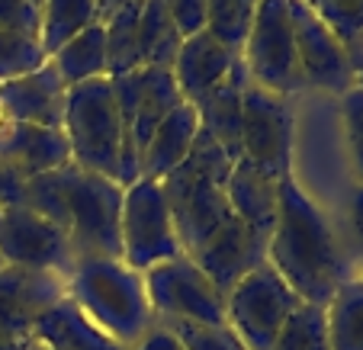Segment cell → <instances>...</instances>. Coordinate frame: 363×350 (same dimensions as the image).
Listing matches in <instances>:
<instances>
[{
  "instance_id": "20",
  "label": "cell",
  "mask_w": 363,
  "mask_h": 350,
  "mask_svg": "<svg viewBox=\"0 0 363 350\" xmlns=\"http://www.w3.org/2000/svg\"><path fill=\"white\" fill-rule=\"evenodd\" d=\"M245 87H247V71L245 64L232 68V74L213 87L209 94H203L196 100V116H199V129L206 135H213L216 142L225 148V154L232 161L241 158V110H245Z\"/></svg>"
},
{
  "instance_id": "25",
  "label": "cell",
  "mask_w": 363,
  "mask_h": 350,
  "mask_svg": "<svg viewBox=\"0 0 363 350\" xmlns=\"http://www.w3.org/2000/svg\"><path fill=\"white\" fill-rule=\"evenodd\" d=\"M94 23H100L96 0H42L39 39H42L45 55L52 58L65 42L74 39L84 29H90Z\"/></svg>"
},
{
  "instance_id": "44",
  "label": "cell",
  "mask_w": 363,
  "mask_h": 350,
  "mask_svg": "<svg viewBox=\"0 0 363 350\" xmlns=\"http://www.w3.org/2000/svg\"><path fill=\"white\" fill-rule=\"evenodd\" d=\"M363 264V261H360ZM354 276H360V280H363V267H360V273H354Z\"/></svg>"
},
{
  "instance_id": "42",
  "label": "cell",
  "mask_w": 363,
  "mask_h": 350,
  "mask_svg": "<svg viewBox=\"0 0 363 350\" xmlns=\"http://www.w3.org/2000/svg\"><path fill=\"white\" fill-rule=\"evenodd\" d=\"M26 350H48V347H42L39 341H29V347H26Z\"/></svg>"
},
{
  "instance_id": "7",
  "label": "cell",
  "mask_w": 363,
  "mask_h": 350,
  "mask_svg": "<svg viewBox=\"0 0 363 350\" xmlns=\"http://www.w3.org/2000/svg\"><path fill=\"white\" fill-rule=\"evenodd\" d=\"M241 64L257 87L280 96L306 90L296 55V35L289 20V0H257L251 33L241 45Z\"/></svg>"
},
{
  "instance_id": "11",
  "label": "cell",
  "mask_w": 363,
  "mask_h": 350,
  "mask_svg": "<svg viewBox=\"0 0 363 350\" xmlns=\"http://www.w3.org/2000/svg\"><path fill=\"white\" fill-rule=\"evenodd\" d=\"M296 116L289 96L270 94L247 77L245 110H241V158L283 180L293 174Z\"/></svg>"
},
{
  "instance_id": "39",
  "label": "cell",
  "mask_w": 363,
  "mask_h": 350,
  "mask_svg": "<svg viewBox=\"0 0 363 350\" xmlns=\"http://www.w3.org/2000/svg\"><path fill=\"white\" fill-rule=\"evenodd\" d=\"M29 341H33L29 334H20V331L0 324V350H26Z\"/></svg>"
},
{
  "instance_id": "31",
  "label": "cell",
  "mask_w": 363,
  "mask_h": 350,
  "mask_svg": "<svg viewBox=\"0 0 363 350\" xmlns=\"http://www.w3.org/2000/svg\"><path fill=\"white\" fill-rule=\"evenodd\" d=\"M254 13H257V0H209L206 29L241 55V45L251 33Z\"/></svg>"
},
{
  "instance_id": "1",
  "label": "cell",
  "mask_w": 363,
  "mask_h": 350,
  "mask_svg": "<svg viewBox=\"0 0 363 350\" xmlns=\"http://www.w3.org/2000/svg\"><path fill=\"white\" fill-rule=\"evenodd\" d=\"M267 264L302 303L322 309L335 299L341 283L354 276L322 206L302 190L293 174L280 180V209L267 241Z\"/></svg>"
},
{
  "instance_id": "17",
  "label": "cell",
  "mask_w": 363,
  "mask_h": 350,
  "mask_svg": "<svg viewBox=\"0 0 363 350\" xmlns=\"http://www.w3.org/2000/svg\"><path fill=\"white\" fill-rule=\"evenodd\" d=\"M65 295V280L58 273L4 267L0 270V324L33 337V322Z\"/></svg>"
},
{
  "instance_id": "33",
  "label": "cell",
  "mask_w": 363,
  "mask_h": 350,
  "mask_svg": "<svg viewBox=\"0 0 363 350\" xmlns=\"http://www.w3.org/2000/svg\"><path fill=\"white\" fill-rule=\"evenodd\" d=\"M341 123L354 177L357 184H363V87H350L341 96Z\"/></svg>"
},
{
  "instance_id": "34",
  "label": "cell",
  "mask_w": 363,
  "mask_h": 350,
  "mask_svg": "<svg viewBox=\"0 0 363 350\" xmlns=\"http://www.w3.org/2000/svg\"><path fill=\"white\" fill-rule=\"evenodd\" d=\"M171 13V20L177 23L180 35H193L206 29V16H209V0H161Z\"/></svg>"
},
{
  "instance_id": "18",
  "label": "cell",
  "mask_w": 363,
  "mask_h": 350,
  "mask_svg": "<svg viewBox=\"0 0 363 350\" xmlns=\"http://www.w3.org/2000/svg\"><path fill=\"white\" fill-rule=\"evenodd\" d=\"M225 196L235 219L245 222L257 238L270 241L277 209H280V180L270 177L257 164H251L247 158H238L232 174H228Z\"/></svg>"
},
{
  "instance_id": "24",
  "label": "cell",
  "mask_w": 363,
  "mask_h": 350,
  "mask_svg": "<svg viewBox=\"0 0 363 350\" xmlns=\"http://www.w3.org/2000/svg\"><path fill=\"white\" fill-rule=\"evenodd\" d=\"M138 45H142V64L145 68H171L177 58L184 35L177 23L171 20L167 7L161 0H142L138 13Z\"/></svg>"
},
{
  "instance_id": "37",
  "label": "cell",
  "mask_w": 363,
  "mask_h": 350,
  "mask_svg": "<svg viewBox=\"0 0 363 350\" xmlns=\"http://www.w3.org/2000/svg\"><path fill=\"white\" fill-rule=\"evenodd\" d=\"M129 350H184V344H180V337L174 334L167 324L155 322Z\"/></svg>"
},
{
  "instance_id": "45",
  "label": "cell",
  "mask_w": 363,
  "mask_h": 350,
  "mask_svg": "<svg viewBox=\"0 0 363 350\" xmlns=\"http://www.w3.org/2000/svg\"><path fill=\"white\" fill-rule=\"evenodd\" d=\"M0 125H4V119H0Z\"/></svg>"
},
{
  "instance_id": "43",
  "label": "cell",
  "mask_w": 363,
  "mask_h": 350,
  "mask_svg": "<svg viewBox=\"0 0 363 350\" xmlns=\"http://www.w3.org/2000/svg\"><path fill=\"white\" fill-rule=\"evenodd\" d=\"M33 4H35V7H39V10H42V0H33Z\"/></svg>"
},
{
  "instance_id": "3",
  "label": "cell",
  "mask_w": 363,
  "mask_h": 350,
  "mask_svg": "<svg viewBox=\"0 0 363 350\" xmlns=\"http://www.w3.org/2000/svg\"><path fill=\"white\" fill-rule=\"evenodd\" d=\"M232 167L235 161L225 154V148L199 129L190 158L161 180L184 254H196L199 247L232 219V206H228L225 196Z\"/></svg>"
},
{
  "instance_id": "32",
  "label": "cell",
  "mask_w": 363,
  "mask_h": 350,
  "mask_svg": "<svg viewBox=\"0 0 363 350\" xmlns=\"http://www.w3.org/2000/svg\"><path fill=\"white\" fill-rule=\"evenodd\" d=\"M167 328L180 337L184 350H247L228 324H186V322H177V324H167Z\"/></svg>"
},
{
  "instance_id": "22",
  "label": "cell",
  "mask_w": 363,
  "mask_h": 350,
  "mask_svg": "<svg viewBox=\"0 0 363 350\" xmlns=\"http://www.w3.org/2000/svg\"><path fill=\"white\" fill-rule=\"evenodd\" d=\"M199 135V116L193 103H180L167 113V119L151 135L148 148L142 154V177L164 180L171 171H177L193 152V142Z\"/></svg>"
},
{
  "instance_id": "16",
  "label": "cell",
  "mask_w": 363,
  "mask_h": 350,
  "mask_svg": "<svg viewBox=\"0 0 363 350\" xmlns=\"http://www.w3.org/2000/svg\"><path fill=\"white\" fill-rule=\"evenodd\" d=\"M238 58H241L238 52H232L225 42H219L209 29L186 35L177 58L171 64V74L177 81L180 96H184L186 103H196L199 96L209 94L213 87H219L232 74Z\"/></svg>"
},
{
  "instance_id": "9",
  "label": "cell",
  "mask_w": 363,
  "mask_h": 350,
  "mask_svg": "<svg viewBox=\"0 0 363 350\" xmlns=\"http://www.w3.org/2000/svg\"><path fill=\"white\" fill-rule=\"evenodd\" d=\"M145 293L155 318L164 324H225V293L199 270L193 257L180 254L145 270Z\"/></svg>"
},
{
  "instance_id": "29",
  "label": "cell",
  "mask_w": 363,
  "mask_h": 350,
  "mask_svg": "<svg viewBox=\"0 0 363 350\" xmlns=\"http://www.w3.org/2000/svg\"><path fill=\"white\" fill-rule=\"evenodd\" d=\"M48 62L39 33L23 29H0V84L33 74Z\"/></svg>"
},
{
  "instance_id": "13",
  "label": "cell",
  "mask_w": 363,
  "mask_h": 350,
  "mask_svg": "<svg viewBox=\"0 0 363 350\" xmlns=\"http://www.w3.org/2000/svg\"><path fill=\"white\" fill-rule=\"evenodd\" d=\"M289 20L296 35V55H299L302 81L308 90L344 96L357 84L354 62L344 42L335 35V29L322 20L302 0H289Z\"/></svg>"
},
{
  "instance_id": "30",
  "label": "cell",
  "mask_w": 363,
  "mask_h": 350,
  "mask_svg": "<svg viewBox=\"0 0 363 350\" xmlns=\"http://www.w3.org/2000/svg\"><path fill=\"white\" fill-rule=\"evenodd\" d=\"M306 7H312L344 42L350 52V62L363 58V0H302Z\"/></svg>"
},
{
  "instance_id": "21",
  "label": "cell",
  "mask_w": 363,
  "mask_h": 350,
  "mask_svg": "<svg viewBox=\"0 0 363 350\" xmlns=\"http://www.w3.org/2000/svg\"><path fill=\"white\" fill-rule=\"evenodd\" d=\"M33 341L48 350H129L113 341L106 331H100L68 295L52 303L33 322Z\"/></svg>"
},
{
  "instance_id": "6",
  "label": "cell",
  "mask_w": 363,
  "mask_h": 350,
  "mask_svg": "<svg viewBox=\"0 0 363 350\" xmlns=\"http://www.w3.org/2000/svg\"><path fill=\"white\" fill-rule=\"evenodd\" d=\"M116 106L123 113L125 145L123 164H119V184L132 186L142 177V154L148 148L151 135L167 119L174 106L184 103L171 68H138L132 74L110 77Z\"/></svg>"
},
{
  "instance_id": "4",
  "label": "cell",
  "mask_w": 363,
  "mask_h": 350,
  "mask_svg": "<svg viewBox=\"0 0 363 350\" xmlns=\"http://www.w3.org/2000/svg\"><path fill=\"white\" fill-rule=\"evenodd\" d=\"M65 295L123 347H132L158 322L145 293V276L116 257H77L65 276Z\"/></svg>"
},
{
  "instance_id": "12",
  "label": "cell",
  "mask_w": 363,
  "mask_h": 350,
  "mask_svg": "<svg viewBox=\"0 0 363 350\" xmlns=\"http://www.w3.org/2000/svg\"><path fill=\"white\" fill-rule=\"evenodd\" d=\"M0 257L7 267L58 273L62 280L77 261L68 235L23 203L0 209Z\"/></svg>"
},
{
  "instance_id": "8",
  "label": "cell",
  "mask_w": 363,
  "mask_h": 350,
  "mask_svg": "<svg viewBox=\"0 0 363 350\" xmlns=\"http://www.w3.org/2000/svg\"><path fill=\"white\" fill-rule=\"evenodd\" d=\"M119 238H123V261L138 273L184 254L161 180L138 177L132 186H125Z\"/></svg>"
},
{
  "instance_id": "5",
  "label": "cell",
  "mask_w": 363,
  "mask_h": 350,
  "mask_svg": "<svg viewBox=\"0 0 363 350\" xmlns=\"http://www.w3.org/2000/svg\"><path fill=\"white\" fill-rule=\"evenodd\" d=\"M62 132L68 138L71 161L77 167L100 174V177L119 180L125 125L123 113L116 106V96H113L110 77L77 84V87L68 90Z\"/></svg>"
},
{
  "instance_id": "15",
  "label": "cell",
  "mask_w": 363,
  "mask_h": 350,
  "mask_svg": "<svg viewBox=\"0 0 363 350\" xmlns=\"http://www.w3.org/2000/svg\"><path fill=\"white\" fill-rule=\"evenodd\" d=\"M186 257H193L199 264V270L228 295L254 267H261L267 261V241L257 238L245 222L232 215L196 254Z\"/></svg>"
},
{
  "instance_id": "27",
  "label": "cell",
  "mask_w": 363,
  "mask_h": 350,
  "mask_svg": "<svg viewBox=\"0 0 363 350\" xmlns=\"http://www.w3.org/2000/svg\"><path fill=\"white\" fill-rule=\"evenodd\" d=\"M138 13H142V4H132V7L113 13L110 20H103V29H106V77L132 74V71L145 68L142 45H138Z\"/></svg>"
},
{
  "instance_id": "10",
  "label": "cell",
  "mask_w": 363,
  "mask_h": 350,
  "mask_svg": "<svg viewBox=\"0 0 363 350\" xmlns=\"http://www.w3.org/2000/svg\"><path fill=\"white\" fill-rule=\"evenodd\" d=\"M302 299L267 261L225 295V324L247 350H270Z\"/></svg>"
},
{
  "instance_id": "36",
  "label": "cell",
  "mask_w": 363,
  "mask_h": 350,
  "mask_svg": "<svg viewBox=\"0 0 363 350\" xmlns=\"http://www.w3.org/2000/svg\"><path fill=\"white\" fill-rule=\"evenodd\" d=\"M26 184H29V180L23 177V174L16 171V167L10 164L4 154H0V209L23 203V190H26Z\"/></svg>"
},
{
  "instance_id": "41",
  "label": "cell",
  "mask_w": 363,
  "mask_h": 350,
  "mask_svg": "<svg viewBox=\"0 0 363 350\" xmlns=\"http://www.w3.org/2000/svg\"><path fill=\"white\" fill-rule=\"evenodd\" d=\"M354 77H357V84H354V87H363V58L354 64Z\"/></svg>"
},
{
  "instance_id": "23",
  "label": "cell",
  "mask_w": 363,
  "mask_h": 350,
  "mask_svg": "<svg viewBox=\"0 0 363 350\" xmlns=\"http://www.w3.org/2000/svg\"><path fill=\"white\" fill-rule=\"evenodd\" d=\"M48 62L55 64L58 77L68 90L77 84L106 77V29H103V23H94L90 29L68 39Z\"/></svg>"
},
{
  "instance_id": "19",
  "label": "cell",
  "mask_w": 363,
  "mask_h": 350,
  "mask_svg": "<svg viewBox=\"0 0 363 350\" xmlns=\"http://www.w3.org/2000/svg\"><path fill=\"white\" fill-rule=\"evenodd\" d=\"M0 154L26 180L48 171H58V167H65L71 161L68 138H65L62 129H42V125H26V123L0 125Z\"/></svg>"
},
{
  "instance_id": "14",
  "label": "cell",
  "mask_w": 363,
  "mask_h": 350,
  "mask_svg": "<svg viewBox=\"0 0 363 350\" xmlns=\"http://www.w3.org/2000/svg\"><path fill=\"white\" fill-rule=\"evenodd\" d=\"M65 103H68V87L52 62H45L26 77L0 84V119L4 123L62 129Z\"/></svg>"
},
{
  "instance_id": "40",
  "label": "cell",
  "mask_w": 363,
  "mask_h": 350,
  "mask_svg": "<svg viewBox=\"0 0 363 350\" xmlns=\"http://www.w3.org/2000/svg\"><path fill=\"white\" fill-rule=\"evenodd\" d=\"M132 4H142V0H96V16L103 20H110L113 13H119L123 7H132Z\"/></svg>"
},
{
  "instance_id": "38",
  "label": "cell",
  "mask_w": 363,
  "mask_h": 350,
  "mask_svg": "<svg viewBox=\"0 0 363 350\" xmlns=\"http://www.w3.org/2000/svg\"><path fill=\"white\" fill-rule=\"evenodd\" d=\"M347 225H350V235H354V244L363 257V184L354 186L350 193V203H347Z\"/></svg>"
},
{
  "instance_id": "26",
  "label": "cell",
  "mask_w": 363,
  "mask_h": 350,
  "mask_svg": "<svg viewBox=\"0 0 363 350\" xmlns=\"http://www.w3.org/2000/svg\"><path fill=\"white\" fill-rule=\"evenodd\" d=\"M328 347L331 350H363V280L350 276L341 283L328 305Z\"/></svg>"
},
{
  "instance_id": "28",
  "label": "cell",
  "mask_w": 363,
  "mask_h": 350,
  "mask_svg": "<svg viewBox=\"0 0 363 350\" xmlns=\"http://www.w3.org/2000/svg\"><path fill=\"white\" fill-rule=\"evenodd\" d=\"M270 350H331L328 347V318L322 305L299 303L296 312L286 318L283 331Z\"/></svg>"
},
{
  "instance_id": "2",
  "label": "cell",
  "mask_w": 363,
  "mask_h": 350,
  "mask_svg": "<svg viewBox=\"0 0 363 350\" xmlns=\"http://www.w3.org/2000/svg\"><path fill=\"white\" fill-rule=\"evenodd\" d=\"M123 196L119 180L90 174L68 161L58 171L39 174L23 190V206L55 222L68 235L77 257H116L123 261Z\"/></svg>"
},
{
  "instance_id": "35",
  "label": "cell",
  "mask_w": 363,
  "mask_h": 350,
  "mask_svg": "<svg viewBox=\"0 0 363 350\" xmlns=\"http://www.w3.org/2000/svg\"><path fill=\"white\" fill-rule=\"evenodd\" d=\"M39 13L33 0H0V29H23L39 33Z\"/></svg>"
}]
</instances>
